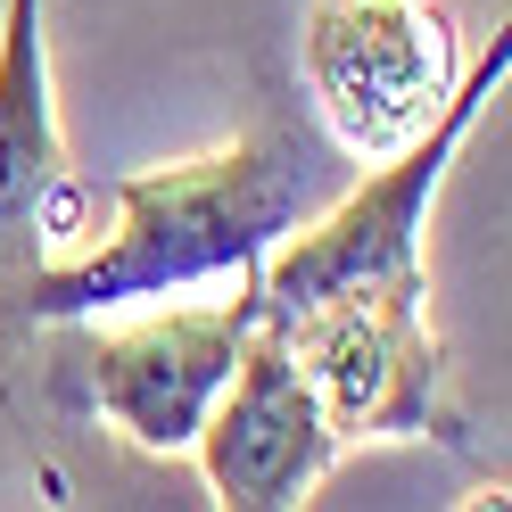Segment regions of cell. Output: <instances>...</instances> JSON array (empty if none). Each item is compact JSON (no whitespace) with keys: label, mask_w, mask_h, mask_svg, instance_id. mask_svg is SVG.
I'll return each instance as SVG.
<instances>
[{"label":"cell","mask_w":512,"mask_h":512,"mask_svg":"<svg viewBox=\"0 0 512 512\" xmlns=\"http://www.w3.org/2000/svg\"><path fill=\"white\" fill-rule=\"evenodd\" d=\"M347 174V149L306 124L298 100H265V116L240 141H223L190 166L124 174L116 182V232L91 240L58 265L25 273L17 290H0L34 323H83V314L133 306V298H174L190 281L215 273H256L273 240H290L306 215H323Z\"/></svg>","instance_id":"1"},{"label":"cell","mask_w":512,"mask_h":512,"mask_svg":"<svg viewBox=\"0 0 512 512\" xmlns=\"http://www.w3.org/2000/svg\"><path fill=\"white\" fill-rule=\"evenodd\" d=\"M281 347L298 356L314 405L339 446L356 438H438L471 455V422L455 405V364L430 331V273L422 281H372V290L314 298L281 314Z\"/></svg>","instance_id":"2"},{"label":"cell","mask_w":512,"mask_h":512,"mask_svg":"<svg viewBox=\"0 0 512 512\" xmlns=\"http://www.w3.org/2000/svg\"><path fill=\"white\" fill-rule=\"evenodd\" d=\"M463 75L455 0H314L306 91L347 157H389L446 108Z\"/></svg>","instance_id":"3"},{"label":"cell","mask_w":512,"mask_h":512,"mask_svg":"<svg viewBox=\"0 0 512 512\" xmlns=\"http://www.w3.org/2000/svg\"><path fill=\"white\" fill-rule=\"evenodd\" d=\"M256 331V290L240 281L232 306H174L133 331H91L67 347V380L91 413L141 446V455H182L199 438L207 405L240 364V339Z\"/></svg>","instance_id":"4"},{"label":"cell","mask_w":512,"mask_h":512,"mask_svg":"<svg viewBox=\"0 0 512 512\" xmlns=\"http://www.w3.org/2000/svg\"><path fill=\"white\" fill-rule=\"evenodd\" d=\"M91 248V190L58 141L42 0H0V290Z\"/></svg>","instance_id":"5"},{"label":"cell","mask_w":512,"mask_h":512,"mask_svg":"<svg viewBox=\"0 0 512 512\" xmlns=\"http://www.w3.org/2000/svg\"><path fill=\"white\" fill-rule=\"evenodd\" d=\"M199 463H207V488L215 504L232 512H281V504H306V488L339 463V438L314 405L298 356L281 347L273 323H256L240 339V364L223 380V397L207 405L199 422Z\"/></svg>","instance_id":"6"}]
</instances>
